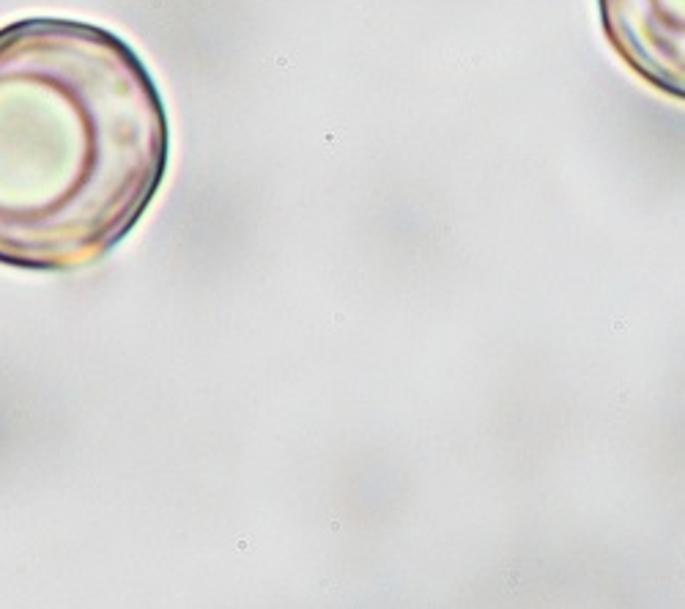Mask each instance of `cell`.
<instances>
[{"instance_id": "2", "label": "cell", "mask_w": 685, "mask_h": 609, "mask_svg": "<svg viewBox=\"0 0 685 609\" xmlns=\"http://www.w3.org/2000/svg\"><path fill=\"white\" fill-rule=\"evenodd\" d=\"M603 33L650 88L685 102V0H598Z\"/></svg>"}, {"instance_id": "1", "label": "cell", "mask_w": 685, "mask_h": 609, "mask_svg": "<svg viewBox=\"0 0 685 609\" xmlns=\"http://www.w3.org/2000/svg\"><path fill=\"white\" fill-rule=\"evenodd\" d=\"M168 154L165 102L121 36L63 17L0 27V264H96L151 206Z\"/></svg>"}]
</instances>
